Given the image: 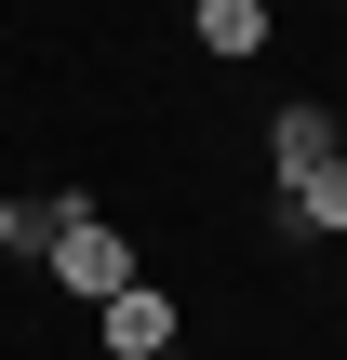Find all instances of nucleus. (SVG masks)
<instances>
[{
  "label": "nucleus",
  "instance_id": "obj_1",
  "mask_svg": "<svg viewBox=\"0 0 347 360\" xmlns=\"http://www.w3.org/2000/svg\"><path fill=\"white\" fill-rule=\"evenodd\" d=\"M40 267H53V294H80V307H107L120 281H147V267H134V240H120L94 200H53V240H40Z\"/></svg>",
  "mask_w": 347,
  "mask_h": 360
},
{
  "label": "nucleus",
  "instance_id": "obj_2",
  "mask_svg": "<svg viewBox=\"0 0 347 360\" xmlns=\"http://www.w3.org/2000/svg\"><path fill=\"white\" fill-rule=\"evenodd\" d=\"M321 160H347V120L321 107V94H308V107H281V120H267V187L294 200V187H308Z\"/></svg>",
  "mask_w": 347,
  "mask_h": 360
},
{
  "label": "nucleus",
  "instance_id": "obj_3",
  "mask_svg": "<svg viewBox=\"0 0 347 360\" xmlns=\"http://www.w3.org/2000/svg\"><path fill=\"white\" fill-rule=\"evenodd\" d=\"M94 334H107V360H160L174 334H187V307H174L160 281H120V294L94 307Z\"/></svg>",
  "mask_w": 347,
  "mask_h": 360
},
{
  "label": "nucleus",
  "instance_id": "obj_4",
  "mask_svg": "<svg viewBox=\"0 0 347 360\" xmlns=\"http://www.w3.org/2000/svg\"><path fill=\"white\" fill-rule=\"evenodd\" d=\"M187 40H201L214 67H254V53L281 40V0H201V13H187Z\"/></svg>",
  "mask_w": 347,
  "mask_h": 360
},
{
  "label": "nucleus",
  "instance_id": "obj_5",
  "mask_svg": "<svg viewBox=\"0 0 347 360\" xmlns=\"http://www.w3.org/2000/svg\"><path fill=\"white\" fill-rule=\"evenodd\" d=\"M281 227H321V240H347V160H321V174L281 200Z\"/></svg>",
  "mask_w": 347,
  "mask_h": 360
},
{
  "label": "nucleus",
  "instance_id": "obj_6",
  "mask_svg": "<svg viewBox=\"0 0 347 360\" xmlns=\"http://www.w3.org/2000/svg\"><path fill=\"white\" fill-rule=\"evenodd\" d=\"M40 240H53V214H27V200H0V267H13V254H40Z\"/></svg>",
  "mask_w": 347,
  "mask_h": 360
},
{
  "label": "nucleus",
  "instance_id": "obj_7",
  "mask_svg": "<svg viewBox=\"0 0 347 360\" xmlns=\"http://www.w3.org/2000/svg\"><path fill=\"white\" fill-rule=\"evenodd\" d=\"M160 360H201V347H187V334H174V347H160Z\"/></svg>",
  "mask_w": 347,
  "mask_h": 360
}]
</instances>
